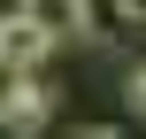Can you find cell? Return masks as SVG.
I'll list each match as a JSON object with an SVG mask.
<instances>
[{"instance_id": "5", "label": "cell", "mask_w": 146, "mask_h": 139, "mask_svg": "<svg viewBox=\"0 0 146 139\" xmlns=\"http://www.w3.org/2000/svg\"><path fill=\"white\" fill-rule=\"evenodd\" d=\"M131 108H139V116H146V62H139V70H131Z\"/></svg>"}, {"instance_id": "6", "label": "cell", "mask_w": 146, "mask_h": 139, "mask_svg": "<svg viewBox=\"0 0 146 139\" xmlns=\"http://www.w3.org/2000/svg\"><path fill=\"white\" fill-rule=\"evenodd\" d=\"M69 139H123V132H69Z\"/></svg>"}, {"instance_id": "4", "label": "cell", "mask_w": 146, "mask_h": 139, "mask_svg": "<svg viewBox=\"0 0 146 139\" xmlns=\"http://www.w3.org/2000/svg\"><path fill=\"white\" fill-rule=\"evenodd\" d=\"M108 8H115L123 23H146V0H108Z\"/></svg>"}, {"instance_id": "1", "label": "cell", "mask_w": 146, "mask_h": 139, "mask_svg": "<svg viewBox=\"0 0 146 139\" xmlns=\"http://www.w3.org/2000/svg\"><path fill=\"white\" fill-rule=\"evenodd\" d=\"M15 8H23V15H31V23L54 39V46H62V39H123V31H131L115 8L100 15L92 0H15Z\"/></svg>"}, {"instance_id": "2", "label": "cell", "mask_w": 146, "mask_h": 139, "mask_svg": "<svg viewBox=\"0 0 146 139\" xmlns=\"http://www.w3.org/2000/svg\"><path fill=\"white\" fill-rule=\"evenodd\" d=\"M46 54H54V39H46L23 8H8V15H0V70H8V77H31V70H46Z\"/></svg>"}, {"instance_id": "7", "label": "cell", "mask_w": 146, "mask_h": 139, "mask_svg": "<svg viewBox=\"0 0 146 139\" xmlns=\"http://www.w3.org/2000/svg\"><path fill=\"white\" fill-rule=\"evenodd\" d=\"M0 139H15V132H8V116H0Z\"/></svg>"}, {"instance_id": "3", "label": "cell", "mask_w": 146, "mask_h": 139, "mask_svg": "<svg viewBox=\"0 0 146 139\" xmlns=\"http://www.w3.org/2000/svg\"><path fill=\"white\" fill-rule=\"evenodd\" d=\"M0 116H8V132H15V139H38V124L54 116V93H46V77H8V93H0Z\"/></svg>"}]
</instances>
